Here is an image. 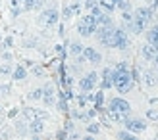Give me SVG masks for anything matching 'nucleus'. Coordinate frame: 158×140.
I'll use <instances>...</instances> for the list:
<instances>
[{
	"instance_id": "obj_1",
	"label": "nucleus",
	"mask_w": 158,
	"mask_h": 140,
	"mask_svg": "<svg viewBox=\"0 0 158 140\" xmlns=\"http://www.w3.org/2000/svg\"><path fill=\"white\" fill-rule=\"evenodd\" d=\"M112 87H116V90L120 92V94H127L133 88V75H131L125 61L118 64L112 69Z\"/></svg>"
},
{
	"instance_id": "obj_2",
	"label": "nucleus",
	"mask_w": 158,
	"mask_h": 140,
	"mask_svg": "<svg viewBox=\"0 0 158 140\" xmlns=\"http://www.w3.org/2000/svg\"><path fill=\"white\" fill-rule=\"evenodd\" d=\"M97 29H98V21H97V18H94L93 14L83 15V18L79 19V23H77V31H79L81 37H91V35L97 33Z\"/></svg>"
},
{
	"instance_id": "obj_3",
	"label": "nucleus",
	"mask_w": 158,
	"mask_h": 140,
	"mask_svg": "<svg viewBox=\"0 0 158 140\" xmlns=\"http://www.w3.org/2000/svg\"><path fill=\"white\" fill-rule=\"evenodd\" d=\"M108 110L110 111H116V113H120L123 115V117H129V113H131V104L127 102L125 98L122 96H116L110 100V104H108Z\"/></svg>"
},
{
	"instance_id": "obj_4",
	"label": "nucleus",
	"mask_w": 158,
	"mask_h": 140,
	"mask_svg": "<svg viewBox=\"0 0 158 140\" xmlns=\"http://www.w3.org/2000/svg\"><path fill=\"white\" fill-rule=\"evenodd\" d=\"M60 19V14L56 8H46V10L41 12V15H39V23L44 27H52V25H56Z\"/></svg>"
},
{
	"instance_id": "obj_5",
	"label": "nucleus",
	"mask_w": 158,
	"mask_h": 140,
	"mask_svg": "<svg viewBox=\"0 0 158 140\" xmlns=\"http://www.w3.org/2000/svg\"><path fill=\"white\" fill-rule=\"evenodd\" d=\"M123 123H125V130H129V133H133V134L143 133V130H147V127H148L147 121L141 119V117H127Z\"/></svg>"
},
{
	"instance_id": "obj_6",
	"label": "nucleus",
	"mask_w": 158,
	"mask_h": 140,
	"mask_svg": "<svg viewBox=\"0 0 158 140\" xmlns=\"http://www.w3.org/2000/svg\"><path fill=\"white\" fill-rule=\"evenodd\" d=\"M97 84H98V73L97 71H91V73H87L83 79L79 81V88H81L83 92H91Z\"/></svg>"
},
{
	"instance_id": "obj_7",
	"label": "nucleus",
	"mask_w": 158,
	"mask_h": 140,
	"mask_svg": "<svg viewBox=\"0 0 158 140\" xmlns=\"http://www.w3.org/2000/svg\"><path fill=\"white\" fill-rule=\"evenodd\" d=\"M133 18H135L137 21H143L145 25H147V23L152 19V8H147V6H141V8H137V10H135V14H133Z\"/></svg>"
},
{
	"instance_id": "obj_8",
	"label": "nucleus",
	"mask_w": 158,
	"mask_h": 140,
	"mask_svg": "<svg viewBox=\"0 0 158 140\" xmlns=\"http://www.w3.org/2000/svg\"><path fill=\"white\" fill-rule=\"evenodd\" d=\"M81 56H83L87 61H91V64H100V61H102L100 52H97L94 48H91V46H87V48H83V54H81Z\"/></svg>"
},
{
	"instance_id": "obj_9",
	"label": "nucleus",
	"mask_w": 158,
	"mask_h": 140,
	"mask_svg": "<svg viewBox=\"0 0 158 140\" xmlns=\"http://www.w3.org/2000/svg\"><path fill=\"white\" fill-rule=\"evenodd\" d=\"M43 102L44 106H54V102H56V94H54V88H52V84H46V87L43 88Z\"/></svg>"
},
{
	"instance_id": "obj_10",
	"label": "nucleus",
	"mask_w": 158,
	"mask_h": 140,
	"mask_svg": "<svg viewBox=\"0 0 158 140\" xmlns=\"http://www.w3.org/2000/svg\"><path fill=\"white\" fill-rule=\"evenodd\" d=\"M27 130H29L33 136H39V134L44 130V119H33V121H29Z\"/></svg>"
},
{
	"instance_id": "obj_11",
	"label": "nucleus",
	"mask_w": 158,
	"mask_h": 140,
	"mask_svg": "<svg viewBox=\"0 0 158 140\" xmlns=\"http://www.w3.org/2000/svg\"><path fill=\"white\" fill-rule=\"evenodd\" d=\"M23 117L33 121V119H46L48 115H46V111H39V110H33V107H25V110H23Z\"/></svg>"
},
{
	"instance_id": "obj_12",
	"label": "nucleus",
	"mask_w": 158,
	"mask_h": 140,
	"mask_svg": "<svg viewBox=\"0 0 158 140\" xmlns=\"http://www.w3.org/2000/svg\"><path fill=\"white\" fill-rule=\"evenodd\" d=\"M156 52H158V48L156 46H152V44H143V48H141V56H143L147 61H152L154 60V56H156Z\"/></svg>"
},
{
	"instance_id": "obj_13",
	"label": "nucleus",
	"mask_w": 158,
	"mask_h": 140,
	"mask_svg": "<svg viewBox=\"0 0 158 140\" xmlns=\"http://www.w3.org/2000/svg\"><path fill=\"white\" fill-rule=\"evenodd\" d=\"M100 87L104 88V90H108V88H112V69H104L102 71V83H100Z\"/></svg>"
},
{
	"instance_id": "obj_14",
	"label": "nucleus",
	"mask_w": 158,
	"mask_h": 140,
	"mask_svg": "<svg viewBox=\"0 0 158 140\" xmlns=\"http://www.w3.org/2000/svg\"><path fill=\"white\" fill-rule=\"evenodd\" d=\"M147 42L158 48V25H154L152 29H148V31H147Z\"/></svg>"
},
{
	"instance_id": "obj_15",
	"label": "nucleus",
	"mask_w": 158,
	"mask_h": 140,
	"mask_svg": "<svg viewBox=\"0 0 158 140\" xmlns=\"http://www.w3.org/2000/svg\"><path fill=\"white\" fill-rule=\"evenodd\" d=\"M8 6H10L12 15H19V14L23 12V6H21L19 0H10V2H8Z\"/></svg>"
},
{
	"instance_id": "obj_16",
	"label": "nucleus",
	"mask_w": 158,
	"mask_h": 140,
	"mask_svg": "<svg viewBox=\"0 0 158 140\" xmlns=\"http://www.w3.org/2000/svg\"><path fill=\"white\" fill-rule=\"evenodd\" d=\"M143 81H145L147 87H154V84L158 83V81H156V75H154L152 71H145V73H143Z\"/></svg>"
},
{
	"instance_id": "obj_17",
	"label": "nucleus",
	"mask_w": 158,
	"mask_h": 140,
	"mask_svg": "<svg viewBox=\"0 0 158 140\" xmlns=\"http://www.w3.org/2000/svg\"><path fill=\"white\" fill-rule=\"evenodd\" d=\"M21 6H23V10H35V8H39L43 2L41 0H19Z\"/></svg>"
},
{
	"instance_id": "obj_18",
	"label": "nucleus",
	"mask_w": 158,
	"mask_h": 140,
	"mask_svg": "<svg viewBox=\"0 0 158 140\" xmlns=\"http://www.w3.org/2000/svg\"><path fill=\"white\" fill-rule=\"evenodd\" d=\"M83 48H85V46L81 42H72V44H69V54H72V56H81Z\"/></svg>"
},
{
	"instance_id": "obj_19",
	"label": "nucleus",
	"mask_w": 158,
	"mask_h": 140,
	"mask_svg": "<svg viewBox=\"0 0 158 140\" xmlns=\"http://www.w3.org/2000/svg\"><path fill=\"white\" fill-rule=\"evenodd\" d=\"M25 77H27V71L21 65H18L14 69V73H12V79H15V81H21V79H25Z\"/></svg>"
},
{
	"instance_id": "obj_20",
	"label": "nucleus",
	"mask_w": 158,
	"mask_h": 140,
	"mask_svg": "<svg viewBox=\"0 0 158 140\" xmlns=\"http://www.w3.org/2000/svg\"><path fill=\"white\" fill-rule=\"evenodd\" d=\"M118 140H139V138H137V134L129 133V130H120L118 133Z\"/></svg>"
},
{
	"instance_id": "obj_21",
	"label": "nucleus",
	"mask_w": 158,
	"mask_h": 140,
	"mask_svg": "<svg viewBox=\"0 0 158 140\" xmlns=\"http://www.w3.org/2000/svg\"><path fill=\"white\" fill-rule=\"evenodd\" d=\"M100 133V127H98V123H89L87 125V134H98Z\"/></svg>"
},
{
	"instance_id": "obj_22",
	"label": "nucleus",
	"mask_w": 158,
	"mask_h": 140,
	"mask_svg": "<svg viewBox=\"0 0 158 140\" xmlns=\"http://www.w3.org/2000/svg\"><path fill=\"white\" fill-rule=\"evenodd\" d=\"M0 73H2V75H12L14 73L12 64H0Z\"/></svg>"
},
{
	"instance_id": "obj_23",
	"label": "nucleus",
	"mask_w": 158,
	"mask_h": 140,
	"mask_svg": "<svg viewBox=\"0 0 158 140\" xmlns=\"http://www.w3.org/2000/svg\"><path fill=\"white\" fill-rule=\"evenodd\" d=\"M29 100H43V88H35L29 94Z\"/></svg>"
},
{
	"instance_id": "obj_24",
	"label": "nucleus",
	"mask_w": 158,
	"mask_h": 140,
	"mask_svg": "<svg viewBox=\"0 0 158 140\" xmlns=\"http://www.w3.org/2000/svg\"><path fill=\"white\" fill-rule=\"evenodd\" d=\"M147 117L151 121H158V110L156 107H151V110H147Z\"/></svg>"
},
{
	"instance_id": "obj_25",
	"label": "nucleus",
	"mask_w": 158,
	"mask_h": 140,
	"mask_svg": "<svg viewBox=\"0 0 158 140\" xmlns=\"http://www.w3.org/2000/svg\"><path fill=\"white\" fill-rule=\"evenodd\" d=\"M10 94V87L8 84H0V98H6Z\"/></svg>"
},
{
	"instance_id": "obj_26",
	"label": "nucleus",
	"mask_w": 158,
	"mask_h": 140,
	"mask_svg": "<svg viewBox=\"0 0 158 140\" xmlns=\"http://www.w3.org/2000/svg\"><path fill=\"white\" fill-rule=\"evenodd\" d=\"M18 133H19V134H23V133H27V127H23V123H21V121L18 123Z\"/></svg>"
},
{
	"instance_id": "obj_27",
	"label": "nucleus",
	"mask_w": 158,
	"mask_h": 140,
	"mask_svg": "<svg viewBox=\"0 0 158 140\" xmlns=\"http://www.w3.org/2000/svg\"><path fill=\"white\" fill-rule=\"evenodd\" d=\"M2 60H4V61H10V60H12V54H10V52H2Z\"/></svg>"
},
{
	"instance_id": "obj_28",
	"label": "nucleus",
	"mask_w": 158,
	"mask_h": 140,
	"mask_svg": "<svg viewBox=\"0 0 158 140\" xmlns=\"http://www.w3.org/2000/svg\"><path fill=\"white\" fill-rule=\"evenodd\" d=\"M69 140H79V134H77V133H72V136H69Z\"/></svg>"
},
{
	"instance_id": "obj_29",
	"label": "nucleus",
	"mask_w": 158,
	"mask_h": 140,
	"mask_svg": "<svg viewBox=\"0 0 158 140\" xmlns=\"http://www.w3.org/2000/svg\"><path fill=\"white\" fill-rule=\"evenodd\" d=\"M83 140H94V136H93V134H85Z\"/></svg>"
},
{
	"instance_id": "obj_30",
	"label": "nucleus",
	"mask_w": 158,
	"mask_h": 140,
	"mask_svg": "<svg viewBox=\"0 0 158 140\" xmlns=\"http://www.w3.org/2000/svg\"><path fill=\"white\" fill-rule=\"evenodd\" d=\"M152 61H154V64L158 65V52H156V56H154V60H152Z\"/></svg>"
},
{
	"instance_id": "obj_31",
	"label": "nucleus",
	"mask_w": 158,
	"mask_h": 140,
	"mask_svg": "<svg viewBox=\"0 0 158 140\" xmlns=\"http://www.w3.org/2000/svg\"><path fill=\"white\" fill-rule=\"evenodd\" d=\"M156 79H158V73H156Z\"/></svg>"
}]
</instances>
